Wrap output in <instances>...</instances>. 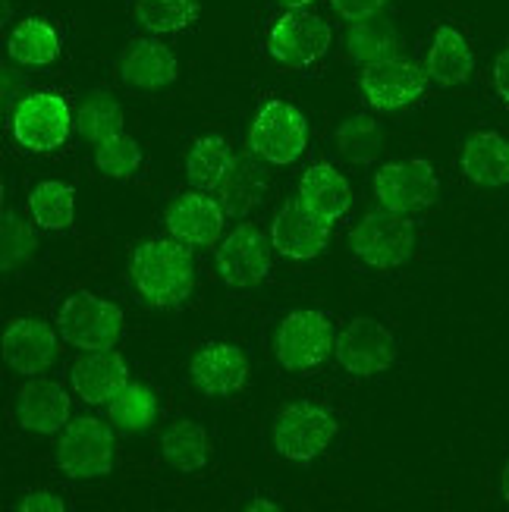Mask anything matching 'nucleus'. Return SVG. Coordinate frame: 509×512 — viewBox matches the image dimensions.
<instances>
[{
    "label": "nucleus",
    "instance_id": "4468645a",
    "mask_svg": "<svg viewBox=\"0 0 509 512\" xmlns=\"http://www.w3.org/2000/svg\"><path fill=\"white\" fill-rule=\"evenodd\" d=\"M271 242L283 258H293V261L315 258L327 249L330 224L321 220L315 211H308L302 205V198H296V202H286L277 211L274 227H271Z\"/></svg>",
    "mask_w": 509,
    "mask_h": 512
},
{
    "label": "nucleus",
    "instance_id": "ea45409f",
    "mask_svg": "<svg viewBox=\"0 0 509 512\" xmlns=\"http://www.w3.org/2000/svg\"><path fill=\"white\" fill-rule=\"evenodd\" d=\"M283 7H290V10H305L308 4H315V0H280Z\"/></svg>",
    "mask_w": 509,
    "mask_h": 512
},
{
    "label": "nucleus",
    "instance_id": "4be33fe9",
    "mask_svg": "<svg viewBox=\"0 0 509 512\" xmlns=\"http://www.w3.org/2000/svg\"><path fill=\"white\" fill-rule=\"evenodd\" d=\"M462 173L478 186H506L509 183V142L497 132H475L462 145Z\"/></svg>",
    "mask_w": 509,
    "mask_h": 512
},
{
    "label": "nucleus",
    "instance_id": "f03ea898",
    "mask_svg": "<svg viewBox=\"0 0 509 512\" xmlns=\"http://www.w3.org/2000/svg\"><path fill=\"white\" fill-rule=\"evenodd\" d=\"M349 246L356 252L359 261L368 267H378V271H393V267H403L412 252H415V227L406 214L396 211H371L365 214L356 230L349 236Z\"/></svg>",
    "mask_w": 509,
    "mask_h": 512
},
{
    "label": "nucleus",
    "instance_id": "f3484780",
    "mask_svg": "<svg viewBox=\"0 0 509 512\" xmlns=\"http://www.w3.org/2000/svg\"><path fill=\"white\" fill-rule=\"evenodd\" d=\"M4 359L16 374H41L57 359L54 330L38 318H19L4 333Z\"/></svg>",
    "mask_w": 509,
    "mask_h": 512
},
{
    "label": "nucleus",
    "instance_id": "2f4dec72",
    "mask_svg": "<svg viewBox=\"0 0 509 512\" xmlns=\"http://www.w3.org/2000/svg\"><path fill=\"white\" fill-rule=\"evenodd\" d=\"M136 19L154 35L183 32L198 19V0H136Z\"/></svg>",
    "mask_w": 509,
    "mask_h": 512
},
{
    "label": "nucleus",
    "instance_id": "58836bf2",
    "mask_svg": "<svg viewBox=\"0 0 509 512\" xmlns=\"http://www.w3.org/2000/svg\"><path fill=\"white\" fill-rule=\"evenodd\" d=\"M500 494H503V500L509 503V459H506L503 472H500Z\"/></svg>",
    "mask_w": 509,
    "mask_h": 512
},
{
    "label": "nucleus",
    "instance_id": "c9c22d12",
    "mask_svg": "<svg viewBox=\"0 0 509 512\" xmlns=\"http://www.w3.org/2000/svg\"><path fill=\"white\" fill-rule=\"evenodd\" d=\"M387 4L390 0H330L334 13L343 16L346 22H365V19L381 16Z\"/></svg>",
    "mask_w": 509,
    "mask_h": 512
},
{
    "label": "nucleus",
    "instance_id": "72a5a7b5",
    "mask_svg": "<svg viewBox=\"0 0 509 512\" xmlns=\"http://www.w3.org/2000/svg\"><path fill=\"white\" fill-rule=\"evenodd\" d=\"M95 164L104 176H110V180H129V176L142 167V148L132 136L120 132V136L98 145Z\"/></svg>",
    "mask_w": 509,
    "mask_h": 512
},
{
    "label": "nucleus",
    "instance_id": "0eeeda50",
    "mask_svg": "<svg viewBox=\"0 0 509 512\" xmlns=\"http://www.w3.org/2000/svg\"><path fill=\"white\" fill-rule=\"evenodd\" d=\"M13 139L29 151H54L60 148L73 132V114L66 98L54 92H35L26 95L10 117Z\"/></svg>",
    "mask_w": 509,
    "mask_h": 512
},
{
    "label": "nucleus",
    "instance_id": "9d476101",
    "mask_svg": "<svg viewBox=\"0 0 509 512\" xmlns=\"http://www.w3.org/2000/svg\"><path fill=\"white\" fill-rule=\"evenodd\" d=\"M330 48V26L308 10H286L268 32V54L293 70L318 63Z\"/></svg>",
    "mask_w": 509,
    "mask_h": 512
},
{
    "label": "nucleus",
    "instance_id": "bb28decb",
    "mask_svg": "<svg viewBox=\"0 0 509 512\" xmlns=\"http://www.w3.org/2000/svg\"><path fill=\"white\" fill-rule=\"evenodd\" d=\"M161 453L176 472H198L208 462V434L198 421H173L161 437Z\"/></svg>",
    "mask_w": 509,
    "mask_h": 512
},
{
    "label": "nucleus",
    "instance_id": "aec40b11",
    "mask_svg": "<svg viewBox=\"0 0 509 512\" xmlns=\"http://www.w3.org/2000/svg\"><path fill=\"white\" fill-rule=\"evenodd\" d=\"M120 76L132 88L154 92V88H164V85H170L176 79V57H173L170 48H164L161 41L139 38L123 51Z\"/></svg>",
    "mask_w": 509,
    "mask_h": 512
},
{
    "label": "nucleus",
    "instance_id": "9b49d317",
    "mask_svg": "<svg viewBox=\"0 0 509 512\" xmlns=\"http://www.w3.org/2000/svg\"><path fill=\"white\" fill-rule=\"evenodd\" d=\"M271 249H274V242H268V236L258 227L239 224L224 242H220L217 271L227 286L252 289L271 274Z\"/></svg>",
    "mask_w": 509,
    "mask_h": 512
},
{
    "label": "nucleus",
    "instance_id": "1a4fd4ad",
    "mask_svg": "<svg viewBox=\"0 0 509 512\" xmlns=\"http://www.w3.org/2000/svg\"><path fill=\"white\" fill-rule=\"evenodd\" d=\"M437 173L425 158H406L384 164L374 176V195L381 208L396 214H415L437 202Z\"/></svg>",
    "mask_w": 509,
    "mask_h": 512
},
{
    "label": "nucleus",
    "instance_id": "f8f14e48",
    "mask_svg": "<svg viewBox=\"0 0 509 512\" xmlns=\"http://www.w3.org/2000/svg\"><path fill=\"white\" fill-rule=\"evenodd\" d=\"M337 362L356 377H374L396 362L393 333L374 318H356L337 337Z\"/></svg>",
    "mask_w": 509,
    "mask_h": 512
},
{
    "label": "nucleus",
    "instance_id": "473e14b6",
    "mask_svg": "<svg viewBox=\"0 0 509 512\" xmlns=\"http://www.w3.org/2000/svg\"><path fill=\"white\" fill-rule=\"evenodd\" d=\"M337 148L346 161L352 164H368L381 154L384 148V132L374 123L368 114L349 117L340 129H337Z\"/></svg>",
    "mask_w": 509,
    "mask_h": 512
},
{
    "label": "nucleus",
    "instance_id": "cd10ccee",
    "mask_svg": "<svg viewBox=\"0 0 509 512\" xmlns=\"http://www.w3.org/2000/svg\"><path fill=\"white\" fill-rule=\"evenodd\" d=\"M29 211L41 230H66L76 217V189L60 180H44L29 195Z\"/></svg>",
    "mask_w": 509,
    "mask_h": 512
},
{
    "label": "nucleus",
    "instance_id": "39448f33",
    "mask_svg": "<svg viewBox=\"0 0 509 512\" xmlns=\"http://www.w3.org/2000/svg\"><path fill=\"white\" fill-rule=\"evenodd\" d=\"M305 145H308L305 117L286 101H268L249 126V148L268 164L286 167L299 161Z\"/></svg>",
    "mask_w": 509,
    "mask_h": 512
},
{
    "label": "nucleus",
    "instance_id": "a19ab883",
    "mask_svg": "<svg viewBox=\"0 0 509 512\" xmlns=\"http://www.w3.org/2000/svg\"><path fill=\"white\" fill-rule=\"evenodd\" d=\"M249 509H268V512H277L280 506H277V503H271V500H255Z\"/></svg>",
    "mask_w": 509,
    "mask_h": 512
},
{
    "label": "nucleus",
    "instance_id": "f704fd0d",
    "mask_svg": "<svg viewBox=\"0 0 509 512\" xmlns=\"http://www.w3.org/2000/svg\"><path fill=\"white\" fill-rule=\"evenodd\" d=\"M35 252V233L22 217L13 211H4V224H0V264L4 271L22 267Z\"/></svg>",
    "mask_w": 509,
    "mask_h": 512
},
{
    "label": "nucleus",
    "instance_id": "2eb2a0df",
    "mask_svg": "<svg viewBox=\"0 0 509 512\" xmlns=\"http://www.w3.org/2000/svg\"><path fill=\"white\" fill-rule=\"evenodd\" d=\"M189 377L205 396H233L249 381V359L233 343H208L192 355Z\"/></svg>",
    "mask_w": 509,
    "mask_h": 512
},
{
    "label": "nucleus",
    "instance_id": "4c0bfd02",
    "mask_svg": "<svg viewBox=\"0 0 509 512\" xmlns=\"http://www.w3.org/2000/svg\"><path fill=\"white\" fill-rule=\"evenodd\" d=\"M494 88H497V95L509 104V48L494 60Z\"/></svg>",
    "mask_w": 509,
    "mask_h": 512
},
{
    "label": "nucleus",
    "instance_id": "20e7f679",
    "mask_svg": "<svg viewBox=\"0 0 509 512\" xmlns=\"http://www.w3.org/2000/svg\"><path fill=\"white\" fill-rule=\"evenodd\" d=\"M274 349L286 371H312L337 349L334 324L321 311L299 308L280 321Z\"/></svg>",
    "mask_w": 509,
    "mask_h": 512
},
{
    "label": "nucleus",
    "instance_id": "393cba45",
    "mask_svg": "<svg viewBox=\"0 0 509 512\" xmlns=\"http://www.w3.org/2000/svg\"><path fill=\"white\" fill-rule=\"evenodd\" d=\"M7 51L22 66H48L60 54V35L48 19L29 16L16 22V29L10 32L7 41Z\"/></svg>",
    "mask_w": 509,
    "mask_h": 512
},
{
    "label": "nucleus",
    "instance_id": "412c9836",
    "mask_svg": "<svg viewBox=\"0 0 509 512\" xmlns=\"http://www.w3.org/2000/svg\"><path fill=\"white\" fill-rule=\"evenodd\" d=\"M299 198L308 211H315L321 220H327V224L340 220L352 205V192H349L346 176L334 164L308 167L299 183Z\"/></svg>",
    "mask_w": 509,
    "mask_h": 512
},
{
    "label": "nucleus",
    "instance_id": "c85d7f7f",
    "mask_svg": "<svg viewBox=\"0 0 509 512\" xmlns=\"http://www.w3.org/2000/svg\"><path fill=\"white\" fill-rule=\"evenodd\" d=\"M233 164V151L220 136H202L195 139L189 158H186V176L195 189H217V183L224 180V173Z\"/></svg>",
    "mask_w": 509,
    "mask_h": 512
},
{
    "label": "nucleus",
    "instance_id": "ddd939ff",
    "mask_svg": "<svg viewBox=\"0 0 509 512\" xmlns=\"http://www.w3.org/2000/svg\"><path fill=\"white\" fill-rule=\"evenodd\" d=\"M428 70H418V63L406 57H390L381 63L365 66L362 73V95L374 110H403L425 95Z\"/></svg>",
    "mask_w": 509,
    "mask_h": 512
},
{
    "label": "nucleus",
    "instance_id": "b1692460",
    "mask_svg": "<svg viewBox=\"0 0 509 512\" xmlns=\"http://www.w3.org/2000/svg\"><path fill=\"white\" fill-rule=\"evenodd\" d=\"M425 70L437 85H444V88L466 82L472 76V70H475V57H472L466 35H462L459 29H453V26H440L434 32Z\"/></svg>",
    "mask_w": 509,
    "mask_h": 512
},
{
    "label": "nucleus",
    "instance_id": "a878e982",
    "mask_svg": "<svg viewBox=\"0 0 509 512\" xmlns=\"http://www.w3.org/2000/svg\"><path fill=\"white\" fill-rule=\"evenodd\" d=\"M346 48L356 63L371 66V63L396 57V51H400V32L381 16L365 19V22H352V29L346 32Z\"/></svg>",
    "mask_w": 509,
    "mask_h": 512
},
{
    "label": "nucleus",
    "instance_id": "f257e3e1",
    "mask_svg": "<svg viewBox=\"0 0 509 512\" xmlns=\"http://www.w3.org/2000/svg\"><path fill=\"white\" fill-rule=\"evenodd\" d=\"M129 274L139 296L154 308L183 305L195 286V264L180 239H148L132 252Z\"/></svg>",
    "mask_w": 509,
    "mask_h": 512
},
{
    "label": "nucleus",
    "instance_id": "6ab92c4d",
    "mask_svg": "<svg viewBox=\"0 0 509 512\" xmlns=\"http://www.w3.org/2000/svg\"><path fill=\"white\" fill-rule=\"evenodd\" d=\"M16 415L32 434H57L70 421V396L54 381H29L19 390Z\"/></svg>",
    "mask_w": 509,
    "mask_h": 512
},
{
    "label": "nucleus",
    "instance_id": "5701e85b",
    "mask_svg": "<svg viewBox=\"0 0 509 512\" xmlns=\"http://www.w3.org/2000/svg\"><path fill=\"white\" fill-rule=\"evenodd\" d=\"M268 192V173L252 158H233L224 180L217 183V202L230 217H246Z\"/></svg>",
    "mask_w": 509,
    "mask_h": 512
},
{
    "label": "nucleus",
    "instance_id": "a211bd4d",
    "mask_svg": "<svg viewBox=\"0 0 509 512\" xmlns=\"http://www.w3.org/2000/svg\"><path fill=\"white\" fill-rule=\"evenodd\" d=\"M129 384V371L123 355L114 349H95L85 352L73 365V390L85 399V403H110L123 387Z\"/></svg>",
    "mask_w": 509,
    "mask_h": 512
},
{
    "label": "nucleus",
    "instance_id": "6e6552de",
    "mask_svg": "<svg viewBox=\"0 0 509 512\" xmlns=\"http://www.w3.org/2000/svg\"><path fill=\"white\" fill-rule=\"evenodd\" d=\"M337 437V421L327 409L315 403L286 406L274 421V450L283 459L308 462L321 456Z\"/></svg>",
    "mask_w": 509,
    "mask_h": 512
},
{
    "label": "nucleus",
    "instance_id": "7c9ffc66",
    "mask_svg": "<svg viewBox=\"0 0 509 512\" xmlns=\"http://www.w3.org/2000/svg\"><path fill=\"white\" fill-rule=\"evenodd\" d=\"M154 415H158V399L142 384H126L110 399V421L126 434L148 431L154 425Z\"/></svg>",
    "mask_w": 509,
    "mask_h": 512
},
{
    "label": "nucleus",
    "instance_id": "7ed1b4c3",
    "mask_svg": "<svg viewBox=\"0 0 509 512\" xmlns=\"http://www.w3.org/2000/svg\"><path fill=\"white\" fill-rule=\"evenodd\" d=\"M60 337L85 352L114 349L123 333V311L92 293H76L60 305Z\"/></svg>",
    "mask_w": 509,
    "mask_h": 512
},
{
    "label": "nucleus",
    "instance_id": "423d86ee",
    "mask_svg": "<svg viewBox=\"0 0 509 512\" xmlns=\"http://www.w3.org/2000/svg\"><path fill=\"white\" fill-rule=\"evenodd\" d=\"M117 459V437L104 425L101 418H76L73 425H66L57 462L70 478H101L110 475Z\"/></svg>",
    "mask_w": 509,
    "mask_h": 512
},
{
    "label": "nucleus",
    "instance_id": "e433bc0d",
    "mask_svg": "<svg viewBox=\"0 0 509 512\" xmlns=\"http://www.w3.org/2000/svg\"><path fill=\"white\" fill-rule=\"evenodd\" d=\"M19 509L22 512H41V509H48V512H60L63 509V500L57 494H44V491H35V494H26L19 500Z\"/></svg>",
    "mask_w": 509,
    "mask_h": 512
},
{
    "label": "nucleus",
    "instance_id": "c756f323",
    "mask_svg": "<svg viewBox=\"0 0 509 512\" xmlns=\"http://www.w3.org/2000/svg\"><path fill=\"white\" fill-rule=\"evenodd\" d=\"M76 129H79V136L88 139V142H107V139H114L123 132V110L117 104V98L110 95V92H92L82 107H79V114H76Z\"/></svg>",
    "mask_w": 509,
    "mask_h": 512
},
{
    "label": "nucleus",
    "instance_id": "dca6fc26",
    "mask_svg": "<svg viewBox=\"0 0 509 512\" xmlns=\"http://www.w3.org/2000/svg\"><path fill=\"white\" fill-rule=\"evenodd\" d=\"M224 217L227 211L220 208L217 198H208L202 189L183 192L167 208V230L186 246H214L217 236L224 233Z\"/></svg>",
    "mask_w": 509,
    "mask_h": 512
}]
</instances>
